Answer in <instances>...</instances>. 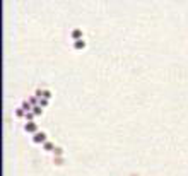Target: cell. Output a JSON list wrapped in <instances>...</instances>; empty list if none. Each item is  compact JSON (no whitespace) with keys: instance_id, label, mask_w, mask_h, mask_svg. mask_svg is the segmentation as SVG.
I'll use <instances>...</instances> for the list:
<instances>
[{"instance_id":"cell-1","label":"cell","mask_w":188,"mask_h":176,"mask_svg":"<svg viewBox=\"0 0 188 176\" xmlns=\"http://www.w3.org/2000/svg\"><path fill=\"white\" fill-rule=\"evenodd\" d=\"M33 142H36V144H45V142H46V133H43V132L34 133V135H33Z\"/></svg>"},{"instance_id":"cell-2","label":"cell","mask_w":188,"mask_h":176,"mask_svg":"<svg viewBox=\"0 0 188 176\" xmlns=\"http://www.w3.org/2000/svg\"><path fill=\"white\" fill-rule=\"evenodd\" d=\"M24 130L28 132V133H38V132H36L38 127H36V123H34V121H28L24 125Z\"/></svg>"},{"instance_id":"cell-3","label":"cell","mask_w":188,"mask_h":176,"mask_svg":"<svg viewBox=\"0 0 188 176\" xmlns=\"http://www.w3.org/2000/svg\"><path fill=\"white\" fill-rule=\"evenodd\" d=\"M72 38H74V41L82 39V31L80 29H74V31H72Z\"/></svg>"},{"instance_id":"cell-4","label":"cell","mask_w":188,"mask_h":176,"mask_svg":"<svg viewBox=\"0 0 188 176\" xmlns=\"http://www.w3.org/2000/svg\"><path fill=\"white\" fill-rule=\"evenodd\" d=\"M84 46H86V41H84V39L74 41V48H75V50H82V48H84Z\"/></svg>"},{"instance_id":"cell-5","label":"cell","mask_w":188,"mask_h":176,"mask_svg":"<svg viewBox=\"0 0 188 176\" xmlns=\"http://www.w3.org/2000/svg\"><path fill=\"white\" fill-rule=\"evenodd\" d=\"M21 108H22V110H24L26 113H28V111H33V106H31V104H29V101L22 103V104H21Z\"/></svg>"},{"instance_id":"cell-6","label":"cell","mask_w":188,"mask_h":176,"mask_svg":"<svg viewBox=\"0 0 188 176\" xmlns=\"http://www.w3.org/2000/svg\"><path fill=\"white\" fill-rule=\"evenodd\" d=\"M29 104H31L33 108L39 104V101H38V98H36V96H31V98H29Z\"/></svg>"},{"instance_id":"cell-7","label":"cell","mask_w":188,"mask_h":176,"mask_svg":"<svg viewBox=\"0 0 188 176\" xmlns=\"http://www.w3.org/2000/svg\"><path fill=\"white\" fill-rule=\"evenodd\" d=\"M34 116H36V115H34L33 111H28V113H26V120H28V121H33Z\"/></svg>"},{"instance_id":"cell-8","label":"cell","mask_w":188,"mask_h":176,"mask_svg":"<svg viewBox=\"0 0 188 176\" xmlns=\"http://www.w3.org/2000/svg\"><path fill=\"white\" fill-rule=\"evenodd\" d=\"M33 113H34V115H41V113H43V108L38 104V106H34V108H33Z\"/></svg>"},{"instance_id":"cell-9","label":"cell","mask_w":188,"mask_h":176,"mask_svg":"<svg viewBox=\"0 0 188 176\" xmlns=\"http://www.w3.org/2000/svg\"><path fill=\"white\" fill-rule=\"evenodd\" d=\"M43 147H45L46 151H51V149H55V147H53V144H51V142H45V144H43Z\"/></svg>"},{"instance_id":"cell-10","label":"cell","mask_w":188,"mask_h":176,"mask_svg":"<svg viewBox=\"0 0 188 176\" xmlns=\"http://www.w3.org/2000/svg\"><path fill=\"white\" fill-rule=\"evenodd\" d=\"M16 115H17V116H26V115H24V110H22V108H17V110H16Z\"/></svg>"},{"instance_id":"cell-11","label":"cell","mask_w":188,"mask_h":176,"mask_svg":"<svg viewBox=\"0 0 188 176\" xmlns=\"http://www.w3.org/2000/svg\"><path fill=\"white\" fill-rule=\"evenodd\" d=\"M39 106L43 108V106H48V99H41L39 101Z\"/></svg>"},{"instance_id":"cell-12","label":"cell","mask_w":188,"mask_h":176,"mask_svg":"<svg viewBox=\"0 0 188 176\" xmlns=\"http://www.w3.org/2000/svg\"><path fill=\"white\" fill-rule=\"evenodd\" d=\"M62 152H63V151H62V149H58V147H57V149H55V154H57V156H60Z\"/></svg>"}]
</instances>
